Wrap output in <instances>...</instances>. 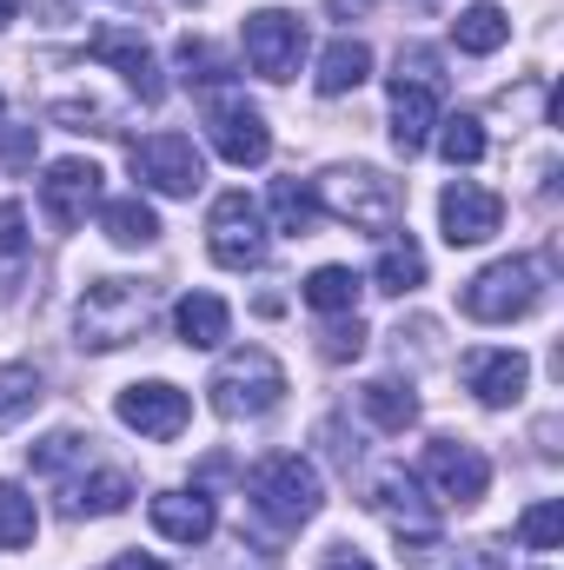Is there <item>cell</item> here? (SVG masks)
<instances>
[{
    "label": "cell",
    "instance_id": "f35d334b",
    "mask_svg": "<svg viewBox=\"0 0 564 570\" xmlns=\"http://www.w3.org/2000/svg\"><path fill=\"white\" fill-rule=\"evenodd\" d=\"M13 13H20V0H0V27H7V20H13Z\"/></svg>",
    "mask_w": 564,
    "mask_h": 570
},
{
    "label": "cell",
    "instance_id": "44dd1931",
    "mask_svg": "<svg viewBox=\"0 0 564 570\" xmlns=\"http://www.w3.org/2000/svg\"><path fill=\"white\" fill-rule=\"evenodd\" d=\"M451 40H458V53H498V47L512 40V20H505L498 0H471V7L451 20Z\"/></svg>",
    "mask_w": 564,
    "mask_h": 570
},
{
    "label": "cell",
    "instance_id": "d6a6232c",
    "mask_svg": "<svg viewBox=\"0 0 564 570\" xmlns=\"http://www.w3.org/2000/svg\"><path fill=\"white\" fill-rule=\"evenodd\" d=\"M179 73H186V87H220L233 67H226L206 40H193V33H186V40H179Z\"/></svg>",
    "mask_w": 564,
    "mask_h": 570
},
{
    "label": "cell",
    "instance_id": "ffe728a7",
    "mask_svg": "<svg viewBox=\"0 0 564 570\" xmlns=\"http://www.w3.org/2000/svg\"><path fill=\"white\" fill-rule=\"evenodd\" d=\"M27 259H33L27 213H20V199H0V305H13V292L27 285Z\"/></svg>",
    "mask_w": 564,
    "mask_h": 570
},
{
    "label": "cell",
    "instance_id": "3957f363",
    "mask_svg": "<svg viewBox=\"0 0 564 570\" xmlns=\"http://www.w3.org/2000/svg\"><path fill=\"white\" fill-rule=\"evenodd\" d=\"M206 392H213V412L220 419H266L285 399V365L266 345H246V352L220 358V372H213Z\"/></svg>",
    "mask_w": 564,
    "mask_h": 570
},
{
    "label": "cell",
    "instance_id": "603a6c76",
    "mask_svg": "<svg viewBox=\"0 0 564 570\" xmlns=\"http://www.w3.org/2000/svg\"><path fill=\"white\" fill-rule=\"evenodd\" d=\"M359 405H366V419H372L379 431H412L419 425V399H412V385H399V379L359 385Z\"/></svg>",
    "mask_w": 564,
    "mask_h": 570
},
{
    "label": "cell",
    "instance_id": "30bf717a",
    "mask_svg": "<svg viewBox=\"0 0 564 570\" xmlns=\"http://www.w3.org/2000/svg\"><path fill=\"white\" fill-rule=\"evenodd\" d=\"M240 40H246V67L266 73V80H292L299 60H305V20L285 13V7H260V13H246Z\"/></svg>",
    "mask_w": 564,
    "mask_h": 570
},
{
    "label": "cell",
    "instance_id": "6da1fadb",
    "mask_svg": "<svg viewBox=\"0 0 564 570\" xmlns=\"http://www.w3.org/2000/svg\"><path fill=\"white\" fill-rule=\"evenodd\" d=\"M438 100H445L438 53H431V47H406V53H399V73H392V146H399L406 159L431 146Z\"/></svg>",
    "mask_w": 564,
    "mask_h": 570
},
{
    "label": "cell",
    "instance_id": "e575fe53",
    "mask_svg": "<svg viewBox=\"0 0 564 570\" xmlns=\"http://www.w3.org/2000/svg\"><path fill=\"white\" fill-rule=\"evenodd\" d=\"M325 358H359L366 352V325H359V312H339V325H325V345H319Z\"/></svg>",
    "mask_w": 564,
    "mask_h": 570
},
{
    "label": "cell",
    "instance_id": "7a4b0ae2",
    "mask_svg": "<svg viewBox=\"0 0 564 570\" xmlns=\"http://www.w3.org/2000/svg\"><path fill=\"white\" fill-rule=\"evenodd\" d=\"M146 318H153V285H140V279H94L87 292H80L74 332H80V345L114 352V345L140 338Z\"/></svg>",
    "mask_w": 564,
    "mask_h": 570
},
{
    "label": "cell",
    "instance_id": "4dcf8cb0",
    "mask_svg": "<svg viewBox=\"0 0 564 570\" xmlns=\"http://www.w3.org/2000/svg\"><path fill=\"white\" fill-rule=\"evenodd\" d=\"M438 153H445L451 166H478V159H485V127H478L471 114L438 120Z\"/></svg>",
    "mask_w": 564,
    "mask_h": 570
},
{
    "label": "cell",
    "instance_id": "2e32d148",
    "mask_svg": "<svg viewBox=\"0 0 564 570\" xmlns=\"http://www.w3.org/2000/svg\"><path fill=\"white\" fill-rule=\"evenodd\" d=\"M87 53H94V60H107V67H120V80L140 94L146 107H159L166 80H159V60H153V47H146L134 27H100V33L87 40Z\"/></svg>",
    "mask_w": 564,
    "mask_h": 570
},
{
    "label": "cell",
    "instance_id": "f1b7e54d",
    "mask_svg": "<svg viewBox=\"0 0 564 570\" xmlns=\"http://www.w3.org/2000/svg\"><path fill=\"white\" fill-rule=\"evenodd\" d=\"M40 405V372L33 365H0V431H13Z\"/></svg>",
    "mask_w": 564,
    "mask_h": 570
},
{
    "label": "cell",
    "instance_id": "83f0119b",
    "mask_svg": "<svg viewBox=\"0 0 564 570\" xmlns=\"http://www.w3.org/2000/svg\"><path fill=\"white\" fill-rule=\"evenodd\" d=\"M33 531H40V511H33V498H27L20 484H7V478H0V551H20V544H33Z\"/></svg>",
    "mask_w": 564,
    "mask_h": 570
},
{
    "label": "cell",
    "instance_id": "d6986e66",
    "mask_svg": "<svg viewBox=\"0 0 564 570\" xmlns=\"http://www.w3.org/2000/svg\"><path fill=\"white\" fill-rule=\"evenodd\" d=\"M226 325H233V312H226L220 292H186V298L173 305V332H179L193 352H213V345L226 338Z\"/></svg>",
    "mask_w": 564,
    "mask_h": 570
},
{
    "label": "cell",
    "instance_id": "8992f818",
    "mask_svg": "<svg viewBox=\"0 0 564 570\" xmlns=\"http://www.w3.org/2000/svg\"><path fill=\"white\" fill-rule=\"evenodd\" d=\"M253 504L273 518V524H285V531H299L305 518H319V504H325V491H319V471L299 458V451H280V458H266L260 471H253Z\"/></svg>",
    "mask_w": 564,
    "mask_h": 570
},
{
    "label": "cell",
    "instance_id": "ba28073f",
    "mask_svg": "<svg viewBox=\"0 0 564 570\" xmlns=\"http://www.w3.org/2000/svg\"><path fill=\"white\" fill-rule=\"evenodd\" d=\"M206 140H213V153H220L226 166H266L273 127H266V114L246 107L240 94H213V100H206Z\"/></svg>",
    "mask_w": 564,
    "mask_h": 570
},
{
    "label": "cell",
    "instance_id": "d590c367",
    "mask_svg": "<svg viewBox=\"0 0 564 570\" xmlns=\"http://www.w3.org/2000/svg\"><path fill=\"white\" fill-rule=\"evenodd\" d=\"M0 159H7V166H27V159H33V127H20V134H0Z\"/></svg>",
    "mask_w": 564,
    "mask_h": 570
},
{
    "label": "cell",
    "instance_id": "8d00e7d4",
    "mask_svg": "<svg viewBox=\"0 0 564 570\" xmlns=\"http://www.w3.org/2000/svg\"><path fill=\"white\" fill-rule=\"evenodd\" d=\"M325 570H372V564H366L359 551H332V558H325Z\"/></svg>",
    "mask_w": 564,
    "mask_h": 570
},
{
    "label": "cell",
    "instance_id": "1f68e13d",
    "mask_svg": "<svg viewBox=\"0 0 564 570\" xmlns=\"http://www.w3.org/2000/svg\"><path fill=\"white\" fill-rule=\"evenodd\" d=\"M518 544H525V551H558L564 544V504L558 498H545V504H532V511L518 518Z\"/></svg>",
    "mask_w": 564,
    "mask_h": 570
},
{
    "label": "cell",
    "instance_id": "cb8c5ba5",
    "mask_svg": "<svg viewBox=\"0 0 564 570\" xmlns=\"http://www.w3.org/2000/svg\"><path fill=\"white\" fill-rule=\"evenodd\" d=\"M372 285H379V292H392V298H406V292H419V285H425V253L406 239V233H392V239L379 246Z\"/></svg>",
    "mask_w": 564,
    "mask_h": 570
},
{
    "label": "cell",
    "instance_id": "e0dca14e",
    "mask_svg": "<svg viewBox=\"0 0 564 570\" xmlns=\"http://www.w3.org/2000/svg\"><path fill=\"white\" fill-rule=\"evenodd\" d=\"M525 379H532L525 352H471V358H465V385H471V399L492 405V412L518 405V399H525Z\"/></svg>",
    "mask_w": 564,
    "mask_h": 570
},
{
    "label": "cell",
    "instance_id": "277c9868",
    "mask_svg": "<svg viewBox=\"0 0 564 570\" xmlns=\"http://www.w3.org/2000/svg\"><path fill=\"white\" fill-rule=\"evenodd\" d=\"M319 193V213H332V219H346V226H372V233H386L392 219H399V186L386 179V173H372V166H332L325 179H312Z\"/></svg>",
    "mask_w": 564,
    "mask_h": 570
},
{
    "label": "cell",
    "instance_id": "ab89813d",
    "mask_svg": "<svg viewBox=\"0 0 564 570\" xmlns=\"http://www.w3.org/2000/svg\"><path fill=\"white\" fill-rule=\"evenodd\" d=\"M186 7H200V0H186Z\"/></svg>",
    "mask_w": 564,
    "mask_h": 570
},
{
    "label": "cell",
    "instance_id": "52a82bcc",
    "mask_svg": "<svg viewBox=\"0 0 564 570\" xmlns=\"http://www.w3.org/2000/svg\"><path fill=\"white\" fill-rule=\"evenodd\" d=\"M206 253L226 273H253L266 259V226H260V206L246 193H220L213 199V213H206Z\"/></svg>",
    "mask_w": 564,
    "mask_h": 570
},
{
    "label": "cell",
    "instance_id": "5bb4252c",
    "mask_svg": "<svg viewBox=\"0 0 564 570\" xmlns=\"http://www.w3.org/2000/svg\"><path fill=\"white\" fill-rule=\"evenodd\" d=\"M120 425L140 431V438H179L186 419H193V399L179 392V385H166V379H146V385H127L120 392Z\"/></svg>",
    "mask_w": 564,
    "mask_h": 570
},
{
    "label": "cell",
    "instance_id": "f546056e",
    "mask_svg": "<svg viewBox=\"0 0 564 570\" xmlns=\"http://www.w3.org/2000/svg\"><path fill=\"white\" fill-rule=\"evenodd\" d=\"M273 219H280V233L305 239V233L319 226V199H312V186H299V179H280V186H273Z\"/></svg>",
    "mask_w": 564,
    "mask_h": 570
},
{
    "label": "cell",
    "instance_id": "4fadbf2b",
    "mask_svg": "<svg viewBox=\"0 0 564 570\" xmlns=\"http://www.w3.org/2000/svg\"><path fill=\"white\" fill-rule=\"evenodd\" d=\"M100 166L94 159H54L47 166V179H40V206H47V219L60 226V233H74L94 206H100Z\"/></svg>",
    "mask_w": 564,
    "mask_h": 570
},
{
    "label": "cell",
    "instance_id": "7402d4cb",
    "mask_svg": "<svg viewBox=\"0 0 564 570\" xmlns=\"http://www.w3.org/2000/svg\"><path fill=\"white\" fill-rule=\"evenodd\" d=\"M366 80H372V47H366V40H332L325 60H319V94L339 100V94H352V87H366Z\"/></svg>",
    "mask_w": 564,
    "mask_h": 570
},
{
    "label": "cell",
    "instance_id": "7c38bea8",
    "mask_svg": "<svg viewBox=\"0 0 564 570\" xmlns=\"http://www.w3.org/2000/svg\"><path fill=\"white\" fill-rule=\"evenodd\" d=\"M425 478L438 484L445 504H478V498L492 491V464H485V451L465 444V438H431V444H425Z\"/></svg>",
    "mask_w": 564,
    "mask_h": 570
},
{
    "label": "cell",
    "instance_id": "d4e9b609",
    "mask_svg": "<svg viewBox=\"0 0 564 570\" xmlns=\"http://www.w3.org/2000/svg\"><path fill=\"white\" fill-rule=\"evenodd\" d=\"M127 498H134V484L120 471H100V478L67 484V518H114V511H127Z\"/></svg>",
    "mask_w": 564,
    "mask_h": 570
},
{
    "label": "cell",
    "instance_id": "8fae6325",
    "mask_svg": "<svg viewBox=\"0 0 564 570\" xmlns=\"http://www.w3.org/2000/svg\"><path fill=\"white\" fill-rule=\"evenodd\" d=\"M134 173L166 199H193L200 179H206V159H200V146L186 134H153V140L134 146Z\"/></svg>",
    "mask_w": 564,
    "mask_h": 570
},
{
    "label": "cell",
    "instance_id": "9a60e30c",
    "mask_svg": "<svg viewBox=\"0 0 564 570\" xmlns=\"http://www.w3.org/2000/svg\"><path fill=\"white\" fill-rule=\"evenodd\" d=\"M438 226H445L451 246H485L505 226V199L485 193V186H471V179H451L445 199H438Z\"/></svg>",
    "mask_w": 564,
    "mask_h": 570
},
{
    "label": "cell",
    "instance_id": "74e56055",
    "mask_svg": "<svg viewBox=\"0 0 564 570\" xmlns=\"http://www.w3.org/2000/svg\"><path fill=\"white\" fill-rule=\"evenodd\" d=\"M107 570H166V564H159V558H140V551H134V558H114Z\"/></svg>",
    "mask_w": 564,
    "mask_h": 570
},
{
    "label": "cell",
    "instance_id": "484cf974",
    "mask_svg": "<svg viewBox=\"0 0 564 570\" xmlns=\"http://www.w3.org/2000/svg\"><path fill=\"white\" fill-rule=\"evenodd\" d=\"M100 226H107V239H114V246H153V239H159V213L146 206L140 193H127V199H107Z\"/></svg>",
    "mask_w": 564,
    "mask_h": 570
},
{
    "label": "cell",
    "instance_id": "836d02e7",
    "mask_svg": "<svg viewBox=\"0 0 564 570\" xmlns=\"http://www.w3.org/2000/svg\"><path fill=\"white\" fill-rule=\"evenodd\" d=\"M80 458H87V438H80V431H54V438L33 444V471H40V478H60V471L80 464Z\"/></svg>",
    "mask_w": 564,
    "mask_h": 570
},
{
    "label": "cell",
    "instance_id": "4316f807",
    "mask_svg": "<svg viewBox=\"0 0 564 570\" xmlns=\"http://www.w3.org/2000/svg\"><path fill=\"white\" fill-rule=\"evenodd\" d=\"M299 292H305V305H312V312H325V318L359 312V273H352V266H319Z\"/></svg>",
    "mask_w": 564,
    "mask_h": 570
},
{
    "label": "cell",
    "instance_id": "9c48e42d",
    "mask_svg": "<svg viewBox=\"0 0 564 570\" xmlns=\"http://www.w3.org/2000/svg\"><path fill=\"white\" fill-rule=\"evenodd\" d=\"M372 511L399 531V558H431L438 551V511L419 498V478H406V471H379V484H372Z\"/></svg>",
    "mask_w": 564,
    "mask_h": 570
},
{
    "label": "cell",
    "instance_id": "5b68a950",
    "mask_svg": "<svg viewBox=\"0 0 564 570\" xmlns=\"http://www.w3.org/2000/svg\"><path fill=\"white\" fill-rule=\"evenodd\" d=\"M545 298V273H538V259H498V266H485L478 279H465V318H478V325H505V318H525L532 305Z\"/></svg>",
    "mask_w": 564,
    "mask_h": 570
},
{
    "label": "cell",
    "instance_id": "ac0fdd59",
    "mask_svg": "<svg viewBox=\"0 0 564 570\" xmlns=\"http://www.w3.org/2000/svg\"><path fill=\"white\" fill-rule=\"evenodd\" d=\"M213 524H220V511H213L206 491H159L153 498V531L173 538V544H206Z\"/></svg>",
    "mask_w": 564,
    "mask_h": 570
}]
</instances>
